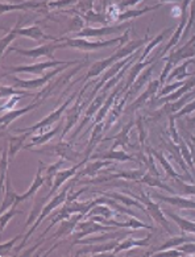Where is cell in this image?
Wrapping results in <instances>:
<instances>
[{"mask_svg": "<svg viewBox=\"0 0 195 257\" xmlns=\"http://www.w3.org/2000/svg\"><path fill=\"white\" fill-rule=\"evenodd\" d=\"M124 40H127V35H124L123 37H117L115 40H108V41H102V40H98V41H87V40L83 39H66L65 48L69 46V48H77V49L81 50H94L99 49V48H107V46L116 45L117 43H121Z\"/></svg>", "mask_w": 195, "mask_h": 257, "instance_id": "cell-1", "label": "cell"}, {"mask_svg": "<svg viewBox=\"0 0 195 257\" xmlns=\"http://www.w3.org/2000/svg\"><path fill=\"white\" fill-rule=\"evenodd\" d=\"M58 48H65V44H46L43 46H37L35 49H18V48H10V50L12 52H16L19 54H23V56L32 57V58H39V57H48V58H52L56 52V49Z\"/></svg>", "mask_w": 195, "mask_h": 257, "instance_id": "cell-2", "label": "cell"}, {"mask_svg": "<svg viewBox=\"0 0 195 257\" xmlns=\"http://www.w3.org/2000/svg\"><path fill=\"white\" fill-rule=\"evenodd\" d=\"M78 64V61H73V62H62V61H49V62H43V64H35L31 66H20V67H14L11 71L14 73H31L33 75H40L43 74L44 70L49 69V67H54L57 65H74Z\"/></svg>", "mask_w": 195, "mask_h": 257, "instance_id": "cell-3", "label": "cell"}, {"mask_svg": "<svg viewBox=\"0 0 195 257\" xmlns=\"http://www.w3.org/2000/svg\"><path fill=\"white\" fill-rule=\"evenodd\" d=\"M73 100V95L70 96V98L66 100V102L64 103V106H61L60 108L56 109L54 112H52L49 115V116H46L45 119L43 120V121H40V123H37L36 125H33L32 128H25V130H16V132H32V131H37L40 130V128H46V127H50L52 124L54 123V121H57L58 119H60V116L62 115V112H64L65 109H66V107L70 104V102Z\"/></svg>", "mask_w": 195, "mask_h": 257, "instance_id": "cell-4", "label": "cell"}, {"mask_svg": "<svg viewBox=\"0 0 195 257\" xmlns=\"http://www.w3.org/2000/svg\"><path fill=\"white\" fill-rule=\"evenodd\" d=\"M125 28L124 24L115 25V27H102V28H85L77 33V37L87 39V37H102V36H110Z\"/></svg>", "mask_w": 195, "mask_h": 257, "instance_id": "cell-5", "label": "cell"}, {"mask_svg": "<svg viewBox=\"0 0 195 257\" xmlns=\"http://www.w3.org/2000/svg\"><path fill=\"white\" fill-rule=\"evenodd\" d=\"M68 190H69V187H68V189H65V190L62 191V193H61L60 195H57V197L54 198L53 201L50 202V203L48 204V206H46L45 208H44V210H43V214L40 215L39 218H37V222H36L35 224H33V227H32V228L29 229V232L27 233V236H25L24 241H23V245H24V244H25V241H27V239H28L29 236H31V233H32L33 231H35V229L37 228V227H39V225H40V223H41V220H43V219L45 218L46 215H48V214H50V211H52V210H54V208L57 207V206H60V204L62 203V202H65V199H66V195H68Z\"/></svg>", "mask_w": 195, "mask_h": 257, "instance_id": "cell-6", "label": "cell"}, {"mask_svg": "<svg viewBox=\"0 0 195 257\" xmlns=\"http://www.w3.org/2000/svg\"><path fill=\"white\" fill-rule=\"evenodd\" d=\"M64 67H62V69H56V70L49 73V74H45L44 77H40L37 78V79H33V81H20L19 78H14L15 86H16V87H23V88H36V87H41V86H45L46 83H48V82L54 77V75H57L60 71L64 70Z\"/></svg>", "mask_w": 195, "mask_h": 257, "instance_id": "cell-7", "label": "cell"}, {"mask_svg": "<svg viewBox=\"0 0 195 257\" xmlns=\"http://www.w3.org/2000/svg\"><path fill=\"white\" fill-rule=\"evenodd\" d=\"M133 198H136V197H133ZM136 199H137V201H140V202H142V203H145L146 204V210H148V212H149L150 215H152L153 218L156 219L157 222H160L161 224L163 225V227H165V228L167 229V231H169V233H171V231L170 229H169V227H167V222H166V219L163 218V215H162V212H161V210L160 208H158V206H157L156 203H154V202H152L149 199V198L148 197H145V195H142V198H136Z\"/></svg>", "mask_w": 195, "mask_h": 257, "instance_id": "cell-8", "label": "cell"}, {"mask_svg": "<svg viewBox=\"0 0 195 257\" xmlns=\"http://www.w3.org/2000/svg\"><path fill=\"white\" fill-rule=\"evenodd\" d=\"M85 161H86V160H83V161H82L81 164H78V165H75L74 168H71V169L62 170V172H58L57 174H56V178H54V185H53V187H52V191H50L49 195H48V197H46V198H44V199H45V201H46L48 198L52 197V195H53V194L58 190V187H60L61 185H62V183L65 182V181L69 180L70 177L74 176L75 173H77V169H78V168L81 165H83V162H85Z\"/></svg>", "mask_w": 195, "mask_h": 257, "instance_id": "cell-9", "label": "cell"}, {"mask_svg": "<svg viewBox=\"0 0 195 257\" xmlns=\"http://www.w3.org/2000/svg\"><path fill=\"white\" fill-rule=\"evenodd\" d=\"M43 168H44L43 164H40L39 173H37V176H36L35 182H33L32 187H31V189H29V190L27 191V193L23 194V195H18V197H16V201H15V203H14V206H12V208L16 207V206H18V204L20 203V202H24L25 199H28V198L31 197V195H33V194L36 193V190H37L39 187L43 186V185H44V178H43V177H41V170H43Z\"/></svg>", "mask_w": 195, "mask_h": 257, "instance_id": "cell-10", "label": "cell"}, {"mask_svg": "<svg viewBox=\"0 0 195 257\" xmlns=\"http://www.w3.org/2000/svg\"><path fill=\"white\" fill-rule=\"evenodd\" d=\"M49 149H52V151H53L56 155H58L64 160H69V161H73V160L81 157V155H79V153H77V152L73 151L70 145L65 144V143H61V144H58V145H54V147H52V148H49Z\"/></svg>", "mask_w": 195, "mask_h": 257, "instance_id": "cell-11", "label": "cell"}, {"mask_svg": "<svg viewBox=\"0 0 195 257\" xmlns=\"http://www.w3.org/2000/svg\"><path fill=\"white\" fill-rule=\"evenodd\" d=\"M78 228L81 229V232L77 233V237H83L86 235H90V233L94 232H100V231H111V229H115L112 227H102V225L94 223V220L92 222L79 223Z\"/></svg>", "mask_w": 195, "mask_h": 257, "instance_id": "cell-12", "label": "cell"}, {"mask_svg": "<svg viewBox=\"0 0 195 257\" xmlns=\"http://www.w3.org/2000/svg\"><path fill=\"white\" fill-rule=\"evenodd\" d=\"M19 36H24V37H29V39L32 40H41V39H46V40H54L53 37H50V36H46L45 33L43 32V29L39 28L37 25H33V27H28V28H20L18 32Z\"/></svg>", "mask_w": 195, "mask_h": 257, "instance_id": "cell-13", "label": "cell"}, {"mask_svg": "<svg viewBox=\"0 0 195 257\" xmlns=\"http://www.w3.org/2000/svg\"><path fill=\"white\" fill-rule=\"evenodd\" d=\"M37 104H39V103H33V104H31V106H27L25 108H23V109H18V111H14V112H8L7 115H3V117H2V130H6V127H7L8 124L11 123L12 120L16 119V117L23 116V115H25V113L28 112V111L36 108V107H37Z\"/></svg>", "mask_w": 195, "mask_h": 257, "instance_id": "cell-14", "label": "cell"}, {"mask_svg": "<svg viewBox=\"0 0 195 257\" xmlns=\"http://www.w3.org/2000/svg\"><path fill=\"white\" fill-rule=\"evenodd\" d=\"M154 198L157 199H161L163 202H167V203L170 204H175L178 207L182 208H195V202L190 201V199H184V198H179V197H173V198H167V197H162V195H158L156 194Z\"/></svg>", "mask_w": 195, "mask_h": 257, "instance_id": "cell-15", "label": "cell"}, {"mask_svg": "<svg viewBox=\"0 0 195 257\" xmlns=\"http://www.w3.org/2000/svg\"><path fill=\"white\" fill-rule=\"evenodd\" d=\"M149 237L148 236L146 239H142V240H135V239H127L124 240L120 245H117L116 249H114V253H119L121 250H127V249H131L133 246H142V245H148V241H149Z\"/></svg>", "mask_w": 195, "mask_h": 257, "instance_id": "cell-16", "label": "cell"}, {"mask_svg": "<svg viewBox=\"0 0 195 257\" xmlns=\"http://www.w3.org/2000/svg\"><path fill=\"white\" fill-rule=\"evenodd\" d=\"M41 2H23L22 4L18 6H7L6 3H2V14H6L8 11H15V10H22V11H27L29 8L39 7Z\"/></svg>", "mask_w": 195, "mask_h": 257, "instance_id": "cell-17", "label": "cell"}, {"mask_svg": "<svg viewBox=\"0 0 195 257\" xmlns=\"http://www.w3.org/2000/svg\"><path fill=\"white\" fill-rule=\"evenodd\" d=\"M94 159H110V160H120V161H127V160H129V161H135V160L132 159L131 156L125 155V152L123 151H115V149H111L110 153H107V155H98L95 156Z\"/></svg>", "mask_w": 195, "mask_h": 257, "instance_id": "cell-18", "label": "cell"}, {"mask_svg": "<svg viewBox=\"0 0 195 257\" xmlns=\"http://www.w3.org/2000/svg\"><path fill=\"white\" fill-rule=\"evenodd\" d=\"M106 197H110V198H114V199H119V201L121 202V203L127 204V206H129V204H132V206H136L137 208H140V210H142V211H146V208L142 206L141 203H138V202H136L135 199H132V198H128L125 197V195H123V194H119V193H108V194H104Z\"/></svg>", "mask_w": 195, "mask_h": 257, "instance_id": "cell-19", "label": "cell"}, {"mask_svg": "<svg viewBox=\"0 0 195 257\" xmlns=\"http://www.w3.org/2000/svg\"><path fill=\"white\" fill-rule=\"evenodd\" d=\"M160 7V6H154V7H145L141 11H125V12H120L119 14V18H117V22H124V20H128V19H133V18H138V16H141L145 12L153 11V10H157V8Z\"/></svg>", "mask_w": 195, "mask_h": 257, "instance_id": "cell-20", "label": "cell"}, {"mask_svg": "<svg viewBox=\"0 0 195 257\" xmlns=\"http://www.w3.org/2000/svg\"><path fill=\"white\" fill-rule=\"evenodd\" d=\"M31 132H25L23 136L20 138H10V152H11V159H14L15 155H16V152L20 149V147L23 145V143L25 141V139L28 138Z\"/></svg>", "mask_w": 195, "mask_h": 257, "instance_id": "cell-21", "label": "cell"}, {"mask_svg": "<svg viewBox=\"0 0 195 257\" xmlns=\"http://www.w3.org/2000/svg\"><path fill=\"white\" fill-rule=\"evenodd\" d=\"M167 215L177 222V224L181 227L182 231H188V232L195 233V223H191V222H188V220H186V219L179 218V216L171 214V212H167Z\"/></svg>", "mask_w": 195, "mask_h": 257, "instance_id": "cell-22", "label": "cell"}, {"mask_svg": "<svg viewBox=\"0 0 195 257\" xmlns=\"http://www.w3.org/2000/svg\"><path fill=\"white\" fill-rule=\"evenodd\" d=\"M20 23H23V19H19V22H18V24H16V27H14L11 32H10V35L6 36V37H3V40H2V50H3V53L6 52V48H7V46L10 45V44H11L12 41H14V40L19 36L18 32H19V29H20L19 28Z\"/></svg>", "mask_w": 195, "mask_h": 257, "instance_id": "cell-23", "label": "cell"}, {"mask_svg": "<svg viewBox=\"0 0 195 257\" xmlns=\"http://www.w3.org/2000/svg\"><path fill=\"white\" fill-rule=\"evenodd\" d=\"M157 87H158V82H157V81H156V82H153L152 85H150V87L148 88V91H145V92H144V95H142L141 98H138L137 100H136L135 103H132V104H131V109H135V108H137V107L140 106V104H142V103L145 102L146 99L149 98V95H150V94H153V92L156 91V90H157Z\"/></svg>", "mask_w": 195, "mask_h": 257, "instance_id": "cell-24", "label": "cell"}, {"mask_svg": "<svg viewBox=\"0 0 195 257\" xmlns=\"http://www.w3.org/2000/svg\"><path fill=\"white\" fill-rule=\"evenodd\" d=\"M94 215H102V216H104V218H111V216L114 215V212L111 211L110 208L103 207L102 203H95V206L91 208L89 216H94Z\"/></svg>", "mask_w": 195, "mask_h": 257, "instance_id": "cell-25", "label": "cell"}, {"mask_svg": "<svg viewBox=\"0 0 195 257\" xmlns=\"http://www.w3.org/2000/svg\"><path fill=\"white\" fill-rule=\"evenodd\" d=\"M103 99H104V95H102V96H100V98L96 99L95 102L92 103L91 106H90V109H89V111H87V112H86V119L83 120V121H82L81 128H83V125H85V124L87 123V121H89L90 119H91L92 113H95L96 111H98V109H99L100 104H102V102H103ZM81 128H79V130H81Z\"/></svg>", "mask_w": 195, "mask_h": 257, "instance_id": "cell-26", "label": "cell"}, {"mask_svg": "<svg viewBox=\"0 0 195 257\" xmlns=\"http://www.w3.org/2000/svg\"><path fill=\"white\" fill-rule=\"evenodd\" d=\"M190 241H194V240L188 239V237H173V239H170V240H169V241H166V243L163 244V245L161 246L160 249H158V252H160V250L167 249V248H171V246L179 245V244L190 243Z\"/></svg>", "mask_w": 195, "mask_h": 257, "instance_id": "cell-27", "label": "cell"}, {"mask_svg": "<svg viewBox=\"0 0 195 257\" xmlns=\"http://www.w3.org/2000/svg\"><path fill=\"white\" fill-rule=\"evenodd\" d=\"M112 161H104V162H95V164H92V165L87 166L85 169V172L81 173V176H87V174H94L95 172L100 169V168H104L106 165H111Z\"/></svg>", "mask_w": 195, "mask_h": 257, "instance_id": "cell-28", "label": "cell"}, {"mask_svg": "<svg viewBox=\"0 0 195 257\" xmlns=\"http://www.w3.org/2000/svg\"><path fill=\"white\" fill-rule=\"evenodd\" d=\"M58 132V128H54L52 132H48V134L43 135V136H36V138H33V141L32 144H29L28 147H25V148H31V145H36V144H43V143H46V141L49 140V139H52L54 136V135L57 134Z\"/></svg>", "mask_w": 195, "mask_h": 257, "instance_id": "cell-29", "label": "cell"}, {"mask_svg": "<svg viewBox=\"0 0 195 257\" xmlns=\"http://www.w3.org/2000/svg\"><path fill=\"white\" fill-rule=\"evenodd\" d=\"M31 92L29 91H18V90H14L12 87H6V86H3L2 87V96L3 98H6V96H10L11 98V95H20V96H27L29 95Z\"/></svg>", "mask_w": 195, "mask_h": 257, "instance_id": "cell-30", "label": "cell"}, {"mask_svg": "<svg viewBox=\"0 0 195 257\" xmlns=\"http://www.w3.org/2000/svg\"><path fill=\"white\" fill-rule=\"evenodd\" d=\"M77 0H57V2H50L48 3L49 8H57V7H64V6H68V4L75 3Z\"/></svg>", "mask_w": 195, "mask_h": 257, "instance_id": "cell-31", "label": "cell"}, {"mask_svg": "<svg viewBox=\"0 0 195 257\" xmlns=\"http://www.w3.org/2000/svg\"><path fill=\"white\" fill-rule=\"evenodd\" d=\"M165 33H166V32H163L162 35H160V36H158V37H157V39L154 40V41H153V43H150V45L148 46V48H146V49H145V52H144V54H142V57H141L142 60H144V58H145V57L148 56V53H149L150 50H152L153 48H154V46H156V45H158V43H161V40L163 39V36H165Z\"/></svg>", "mask_w": 195, "mask_h": 257, "instance_id": "cell-32", "label": "cell"}, {"mask_svg": "<svg viewBox=\"0 0 195 257\" xmlns=\"http://www.w3.org/2000/svg\"><path fill=\"white\" fill-rule=\"evenodd\" d=\"M15 214H16V212H15V208H12L11 211H10V214H6V212H3V214H2V228L3 229L6 228L7 220L8 219H11Z\"/></svg>", "mask_w": 195, "mask_h": 257, "instance_id": "cell-33", "label": "cell"}, {"mask_svg": "<svg viewBox=\"0 0 195 257\" xmlns=\"http://www.w3.org/2000/svg\"><path fill=\"white\" fill-rule=\"evenodd\" d=\"M181 252L179 250H166V252H158V254L157 256H181Z\"/></svg>", "mask_w": 195, "mask_h": 257, "instance_id": "cell-34", "label": "cell"}, {"mask_svg": "<svg viewBox=\"0 0 195 257\" xmlns=\"http://www.w3.org/2000/svg\"><path fill=\"white\" fill-rule=\"evenodd\" d=\"M141 2V0H125V2H123V3L119 6V7H131V6H135V4H138Z\"/></svg>", "mask_w": 195, "mask_h": 257, "instance_id": "cell-35", "label": "cell"}, {"mask_svg": "<svg viewBox=\"0 0 195 257\" xmlns=\"http://www.w3.org/2000/svg\"><path fill=\"white\" fill-rule=\"evenodd\" d=\"M18 239H19V236H18V237H15V239L12 240L11 243H4V244H2V246H0V249H2V254H6V252H7V248H8V246L11 248L12 244H14L15 241H16V240H18Z\"/></svg>", "mask_w": 195, "mask_h": 257, "instance_id": "cell-36", "label": "cell"}, {"mask_svg": "<svg viewBox=\"0 0 195 257\" xmlns=\"http://www.w3.org/2000/svg\"><path fill=\"white\" fill-rule=\"evenodd\" d=\"M194 19H195V0L192 2V4H191V18H190V23H188L187 29H190V27H191V23L194 22Z\"/></svg>", "mask_w": 195, "mask_h": 257, "instance_id": "cell-37", "label": "cell"}, {"mask_svg": "<svg viewBox=\"0 0 195 257\" xmlns=\"http://www.w3.org/2000/svg\"><path fill=\"white\" fill-rule=\"evenodd\" d=\"M192 109H195V102H194V103H191V104H188L187 108H184L183 111H181V112H179V115H183V113L191 112Z\"/></svg>", "mask_w": 195, "mask_h": 257, "instance_id": "cell-38", "label": "cell"}]
</instances>
